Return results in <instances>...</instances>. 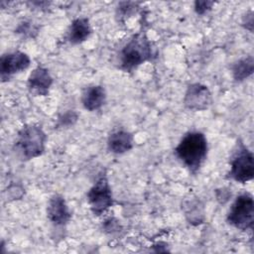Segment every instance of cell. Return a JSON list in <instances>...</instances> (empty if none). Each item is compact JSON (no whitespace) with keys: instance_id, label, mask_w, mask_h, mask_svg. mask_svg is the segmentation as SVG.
Masks as SVG:
<instances>
[{"instance_id":"obj_1","label":"cell","mask_w":254,"mask_h":254,"mask_svg":"<svg viewBox=\"0 0 254 254\" xmlns=\"http://www.w3.org/2000/svg\"><path fill=\"white\" fill-rule=\"evenodd\" d=\"M208 152L206 137L199 131L188 132L175 148V154L188 170L195 174L204 163Z\"/></svg>"},{"instance_id":"obj_2","label":"cell","mask_w":254,"mask_h":254,"mask_svg":"<svg viewBox=\"0 0 254 254\" xmlns=\"http://www.w3.org/2000/svg\"><path fill=\"white\" fill-rule=\"evenodd\" d=\"M154 56L150 40L144 33L134 35L120 52V68L131 72L142 64L151 61Z\"/></svg>"},{"instance_id":"obj_3","label":"cell","mask_w":254,"mask_h":254,"mask_svg":"<svg viewBox=\"0 0 254 254\" xmlns=\"http://www.w3.org/2000/svg\"><path fill=\"white\" fill-rule=\"evenodd\" d=\"M46 143L47 135L43 128L37 124H28L18 132L14 149L21 159L31 160L44 153Z\"/></svg>"},{"instance_id":"obj_4","label":"cell","mask_w":254,"mask_h":254,"mask_svg":"<svg viewBox=\"0 0 254 254\" xmlns=\"http://www.w3.org/2000/svg\"><path fill=\"white\" fill-rule=\"evenodd\" d=\"M231 226L241 231L251 230L254 222V200L252 194L243 192L232 203L226 217Z\"/></svg>"},{"instance_id":"obj_5","label":"cell","mask_w":254,"mask_h":254,"mask_svg":"<svg viewBox=\"0 0 254 254\" xmlns=\"http://www.w3.org/2000/svg\"><path fill=\"white\" fill-rule=\"evenodd\" d=\"M89 207L94 215H101L113 205V195L105 171H102L86 194Z\"/></svg>"},{"instance_id":"obj_6","label":"cell","mask_w":254,"mask_h":254,"mask_svg":"<svg viewBox=\"0 0 254 254\" xmlns=\"http://www.w3.org/2000/svg\"><path fill=\"white\" fill-rule=\"evenodd\" d=\"M229 177L240 184H245L254 177L253 153L242 144L231 158Z\"/></svg>"},{"instance_id":"obj_7","label":"cell","mask_w":254,"mask_h":254,"mask_svg":"<svg viewBox=\"0 0 254 254\" xmlns=\"http://www.w3.org/2000/svg\"><path fill=\"white\" fill-rule=\"evenodd\" d=\"M31 64L30 57L21 51L4 54L0 60V74L2 81L9 80L14 74L26 70Z\"/></svg>"},{"instance_id":"obj_8","label":"cell","mask_w":254,"mask_h":254,"mask_svg":"<svg viewBox=\"0 0 254 254\" xmlns=\"http://www.w3.org/2000/svg\"><path fill=\"white\" fill-rule=\"evenodd\" d=\"M211 102V92L206 85L195 82L188 86L184 97L186 108L191 111H203L210 106Z\"/></svg>"},{"instance_id":"obj_9","label":"cell","mask_w":254,"mask_h":254,"mask_svg":"<svg viewBox=\"0 0 254 254\" xmlns=\"http://www.w3.org/2000/svg\"><path fill=\"white\" fill-rule=\"evenodd\" d=\"M53 77L48 68L38 65L34 68L27 80V86L31 93L37 96H47L53 84Z\"/></svg>"},{"instance_id":"obj_10","label":"cell","mask_w":254,"mask_h":254,"mask_svg":"<svg viewBox=\"0 0 254 254\" xmlns=\"http://www.w3.org/2000/svg\"><path fill=\"white\" fill-rule=\"evenodd\" d=\"M47 216L56 226H64L69 222L71 213L63 195L54 194L51 196L47 206Z\"/></svg>"},{"instance_id":"obj_11","label":"cell","mask_w":254,"mask_h":254,"mask_svg":"<svg viewBox=\"0 0 254 254\" xmlns=\"http://www.w3.org/2000/svg\"><path fill=\"white\" fill-rule=\"evenodd\" d=\"M133 135L126 130H116L112 132L107 139L108 150L117 155L124 154L133 148Z\"/></svg>"},{"instance_id":"obj_12","label":"cell","mask_w":254,"mask_h":254,"mask_svg":"<svg viewBox=\"0 0 254 254\" xmlns=\"http://www.w3.org/2000/svg\"><path fill=\"white\" fill-rule=\"evenodd\" d=\"M92 33V29L87 18L74 19L68 30L66 39L72 45H78L85 42Z\"/></svg>"},{"instance_id":"obj_13","label":"cell","mask_w":254,"mask_h":254,"mask_svg":"<svg viewBox=\"0 0 254 254\" xmlns=\"http://www.w3.org/2000/svg\"><path fill=\"white\" fill-rule=\"evenodd\" d=\"M106 101V92L101 85H90L82 93L81 102L83 107L88 111L100 109Z\"/></svg>"},{"instance_id":"obj_14","label":"cell","mask_w":254,"mask_h":254,"mask_svg":"<svg viewBox=\"0 0 254 254\" xmlns=\"http://www.w3.org/2000/svg\"><path fill=\"white\" fill-rule=\"evenodd\" d=\"M185 215L190 223L197 225L202 223L204 219L203 204L197 198H190L186 200L183 205Z\"/></svg>"},{"instance_id":"obj_15","label":"cell","mask_w":254,"mask_h":254,"mask_svg":"<svg viewBox=\"0 0 254 254\" xmlns=\"http://www.w3.org/2000/svg\"><path fill=\"white\" fill-rule=\"evenodd\" d=\"M254 71V60L252 56L244 57L236 61L232 65V75L236 81H243Z\"/></svg>"},{"instance_id":"obj_16","label":"cell","mask_w":254,"mask_h":254,"mask_svg":"<svg viewBox=\"0 0 254 254\" xmlns=\"http://www.w3.org/2000/svg\"><path fill=\"white\" fill-rule=\"evenodd\" d=\"M78 114L74 110H67L61 114L58 118V125L60 127H70L76 123Z\"/></svg>"},{"instance_id":"obj_17","label":"cell","mask_w":254,"mask_h":254,"mask_svg":"<svg viewBox=\"0 0 254 254\" xmlns=\"http://www.w3.org/2000/svg\"><path fill=\"white\" fill-rule=\"evenodd\" d=\"M214 5L213 1L209 0H196L194 2V11L197 15H204L208 11L211 10Z\"/></svg>"},{"instance_id":"obj_18","label":"cell","mask_w":254,"mask_h":254,"mask_svg":"<svg viewBox=\"0 0 254 254\" xmlns=\"http://www.w3.org/2000/svg\"><path fill=\"white\" fill-rule=\"evenodd\" d=\"M253 12L252 11H249L247 12L244 16H243V19H242V26L248 30L249 32L252 33L253 31Z\"/></svg>"}]
</instances>
